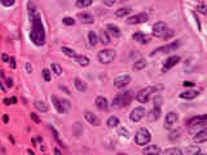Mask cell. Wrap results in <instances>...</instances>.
<instances>
[{
  "label": "cell",
  "instance_id": "obj_21",
  "mask_svg": "<svg viewBox=\"0 0 207 155\" xmlns=\"http://www.w3.org/2000/svg\"><path fill=\"white\" fill-rule=\"evenodd\" d=\"M206 140H207V131H206V129L198 132V133H197V136H194V137H193V141H194L195 143L206 142Z\"/></svg>",
  "mask_w": 207,
  "mask_h": 155
},
{
  "label": "cell",
  "instance_id": "obj_50",
  "mask_svg": "<svg viewBox=\"0 0 207 155\" xmlns=\"http://www.w3.org/2000/svg\"><path fill=\"white\" fill-rule=\"evenodd\" d=\"M183 85H184V87H193L194 83H193V82H184Z\"/></svg>",
  "mask_w": 207,
  "mask_h": 155
},
{
  "label": "cell",
  "instance_id": "obj_51",
  "mask_svg": "<svg viewBox=\"0 0 207 155\" xmlns=\"http://www.w3.org/2000/svg\"><path fill=\"white\" fill-rule=\"evenodd\" d=\"M2 60H3L4 62H9V57H8L7 54H2Z\"/></svg>",
  "mask_w": 207,
  "mask_h": 155
},
{
  "label": "cell",
  "instance_id": "obj_40",
  "mask_svg": "<svg viewBox=\"0 0 207 155\" xmlns=\"http://www.w3.org/2000/svg\"><path fill=\"white\" fill-rule=\"evenodd\" d=\"M62 23L66 25V26H73L75 23V21H74V18H71V17H65L62 19Z\"/></svg>",
  "mask_w": 207,
  "mask_h": 155
},
{
  "label": "cell",
  "instance_id": "obj_31",
  "mask_svg": "<svg viewBox=\"0 0 207 155\" xmlns=\"http://www.w3.org/2000/svg\"><path fill=\"white\" fill-rule=\"evenodd\" d=\"M88 42H89V44L92 47H95L98 43V38H97V35H96L95 31H89L88 32Z\"/></svg>",
  "mask_w": 207,
  "mask_h": 155
},
{
  "label": "cell",
  "instance_id": "obj_26",
  "mask_svg": "<svg viewBox=\"0 0 207 155\" xmlns=\"http://www.w3.org/2000/svg\"><path fill=\"white\" fill-rule=\"evenodd\" d=\"M148 66V62H146V60H139V61H136L135 63H134V66H132V69L135 70V71H140V70H143V69H145V67Z\"/></svg>",
  "mask_w": 207,
  "mask_h": 155
},
{
  "label": "cell",
  "instance_id": "obj_13",
  "mask_svg": "<svg viewBox=\"0 0 207 155\" xmlns=\"http://www.w3.org/2000/svg\"><path fill=\"white\" fill-rule=\"evenodd\" d=\"M84 118H86V120L89 124L95 125V127H98V125L101 124V120L98 119V116H96L95 114H92L91 111H86V112H84Z\"/></svg>",
  "mask_w": 207,
  "mask_h": 155
},
{
  "label": "cell",
  "instance_id": "obj_39",
  "mask_svg": "<svg viewBox=\"0 0 207 155\" xmlns=\"http://www.w3.org/2000/svg\"><path fill=\"white\" fill-rule=\"evenodd\" d=\"M180 134H181V129L172 131V132L170 133V136H168V138H170L171 141H175V140H177L179 137H180Z\"/></svg>",
  "mask_w": 207,
  "mask_h": 155
},
{
  "label": "cell",
  "instance_id": "obj_34",
  "mask_svg": "<svg viewBox=\"0 0 207 155\" xmlns=\"http://www.w3.org/2000/svg\"><path fill=\"white\" fill-rule=\"evenodd\" d=\"M164 155H181L183 151L180 149H176V148H170V149H166L164 151H161Z\"/></svg>",
  "mask_w": 207,
  "mask_h": 155
},
{
  "label": "cell",
  "instance_id": "obj_10",
  "mask_svg": "<svg viewBox=\"0 0 207 155\" xmlns=\"http://www.w3.org/2000/svg\"><path fill=\"white\" fill-rule=\"evenodd\" d=\"M131 83V76L129 75H120L114 79V87L115 88H124L126 85Z\"/></svg>",
  "mask_w": 207,
  "mask_h": 155
},
{
  "label": "cell",
  "instance_id": "obj_12",
  "mask_svg": "<svg viewBox=\"0 0 207 155\" xmlns=\"http://www.w3.org/2000/svg\"><path fill=\"white\" fill-rule=\"evenodd\" d=\"M179 62H180V56H171V57H168L167 60H166V62H164V65H163L162 71L166 72L167 70H170V69H172L174 66H176Z\"/></svg>",
  "mask_w": 207,
  "mask_h": 155
},
{
  "label": "cell",
  "instance_id": "obj_52",
  "mask_svg": "<svg viewBox=\"0 0 207 155\" xmlns=\"http://www.w3.org/2000/svg\"><path fill=\"white\" fill-rule=\"evenodd\" d=\"M7 87H13V80L12 79H7Z\"/></svg>",
  "mask_w": 207,
  "mask_h": 155
},
{
  "label": "cell",
  "instance_id": "obj_35",
  "mask_svg": "<svg viewBox=\"0 0 207 155\" xmlns=\"http://www.w3.org/2000/svg\"><path fill=\"white\" fill-rule=\"evenodd\" d=\"M100 42L102 44H105V45L110 43V36H109V32L108 31H101V34H100Z\"/></svg>",
  "mask_w": 207,
  "mask_h": 155
},
{
  "label": "cell",
  "instance_id": "obj_33",
  "mask_svg": "<svg viewBox=\"0 0 207 155\" xmlns=\"http://www.w3.org/2000/svg\"><path fill=\"white\" fill-rule=\"evenodd\" d=\"M61 52H62L65 56L70 57V58H75V57H77V53H75V51L71 49V48H68V47H62V48H61Z\"/></svg>",
  "mask_w": 207,
  "mask_h": 155
},
{
  "label": "cell",
  "instance_id": "obj_44",
  "mask_svg": "<svg viewBox=\"0 0 207 155\" xmlns=\"http://www.w3.org/2000/svg\"><path fill=\"white\" fill-rule=\"evenodd\" d=\"M0 2H2L4 7H12L16 3V0H0Z\"/></svg>",
  "mask_w": 207,
  "mask_h": 155
},
{
  "label": "cell",
  "instance_id": "obj_49",
  "mask_svg": "<svg viewBox=\"0 0 207 155\" xmlns=\"http://www.w3.org/2000/svg\"><path fill=\"white\" fill-rule=\"evenodd\" d=\"M26 71L27 72H31L33 71V67H31V65L29 62H26Z\"/></svg>",
  "mask_w": 207,
  "mask_h": 155
},
{
  "label": "cell",
  "instance_id": "obj_6",
  "mask_svg": "<svg viewBox=\"0 0 207 155\" xmlns=\"http://www.w3.org/2000/svg\"><path fill=\"white\" fill-rule=\"evenodd\" d=\"M180 47V42L176 40V42H172L171 44H167V45H163V47H159V48H155V49L150 53V56H154L157 53H163V52H172L175 49Z\"/></svg>",
  "mask_w": 207,
  "mask_h": 155
},
{
  "label": "cell",
  "instance_id": "obj_43",
  "mask_svg": "<svg viewBox=\"0 0 207 155\" xmlns=\"http://www.w3.org/2000/svg\"><path fill=\"white\" fill-rule=\"evenodd\" d=\"M161 105H162V97H161V96H155V98H154V106H155V108H161Z\"/></svg>",
  "mask_w": 207,
  "mask_h": 155
},
{
  "label": "cell",
  "instance_id": "obj_24",
  "mask_svg": "<svg viewBox=\"0 0 207 155\" xmlns=\"http://www.w3.org/2000/svg\"><path fill=\"white\" fill-rule=\"evenodd\" d=\"M74 85H75V88H77L79 92L87 91V84L84 83L83 80H80L79 78H75V79H74Z\"/></svg>",
  "mask_w": 207,
  "mask_h": 155
},
{
  "label": "cell",
  "instance_id": "obj_47",
  "mask_svg": "<svg viewBox=\"0 0 207 155\" xmlns=\"http://www.w3.org/2000/svg\"><path fill=\"white\" fill-rule=\"evenodd\" d=\"M104 2V4H106L108 7H113L114 5V3H115V0H102Z\"/></svg>",
  "mask_w": 207,
  "mask_h": 155
},
{
  "label": "cell",
  "instance_id": "obj_28",
  "mask_svg": "<svg viewBox=\"0 0 207 155\" xmlns=\"http://www.w3.org/2000/svg\"><path fill=\"white\" fill-rule=\"evenodd\" d=\"M159 116H161V108H153V110L150 111L149 114V119L150 120H158L159 119Z\"/></svg>",
  "mask_w": 207,
  "mask_h": 155
},
{
  "label": "cell",
  "instance_id": "obj_37",
  "mask_svg": "<svg viewBox=\"0 0 207 155\" xmlns=\"http://www.w3.org/2000/svg\"><path fill=\"white\" fill-rule=\"evenodd\" d=\"M27 9H29V16H34V14L38 13V8H36L34 2H29V4H27Z\"/></svg>",
  "mask_w": 207,
  "mask_h": 155
},
{
  "label": "cell",
  "instance_id": "obj_30",
  "mask_svg": "<svg viewBox=\"0 0 207 155\" xmlns=\"http://www.w3.org/2000/svg\"><path fill=\"white\" fill-rule=\"evenodd\" d=\"M204 122H207V116H206V115H201V116H194V118L189 119L188 124L192 125V124H197V123H204Z\"/></svg>",
  "mask_w": 207,
  "mask_h": 155
},
{
  "label": "cell",
  "instance_id": "obj_15",
  "mask_svg": "<svg viewBox=\"0 0 207 155\" xmlns=\"http://www.w3.org/2000/svg\"><path fill=\"white\" fill-rule=\"evenodd\" d=\"M132 39H134L135 42L140 43V44H146V43L150 42V36H148V35H145V34H143V32H136V34H134V35H132Z\"/></svg>",
  "mask_w": 207,
  "mask_h": 155
},
{
  "label": "cell",
  "instance_id": "obj_29",
  "mask_svg": "<svg viewBox=\"0 0 207 155\" xmlns=\"http://www.w3.org/2000/svg\"><path fill=\"white\" fill-rule=\"evenodd\" d=\"M131 11H132V9L128 8V7L119 8L118 11H115V16H117V17H119V18H122V17H126L127 14H129V13H131Z\"/></svg>",
  "mask_w": 207,
  "mask_h": 155
},
{
  "label": "cell",
  "instance_id": "obj_32",
  "mask_svg": "<svg viewBox=\"0 0 207 155\" xmlns=\"http://www.w3.org/2000/svg\"><path fill=\"white\" fill-rule=\"evenodd\" d=\"M106 124H108L109 128H115L119 125V119L117 118V116H110V118L108 119V122H106Z\"/></svg>",
  "mask_w": 207,
  "mask_h": 155
},
{
  "label": "cell",
  "instance_id": "obj_54",
  "mask_svg": "<svg viewBox=\"0 0 207 155\" xmlns=\"http://www.w3.org/2000/svg\"><path fill=\"white\" fill-rule=\"evenodd\" d=\"M9 62H11L12 67H13V69H14V67H16V62H14V58H13V57H12V58H9Z\"/></svg>",
  "mask_w": 207,
  "mask_h": 155
},
{
  "label": "cell",
  "instance_id": "obj_9",
  "mask_svg": "<svg viewBox=\"0 0 207 155\" xmlns=\"http://www.w3.org/2000/svg\"><path fill=\"white\" fill-rule=\"evenodd\" d=\"M149 19V16L146 13H140L136 16H132L127 19V23L128 25H139V23H144Z\"/></svg>",
  "mask_w": 207,
  "mask_h": 155
},
{
  "label": "cell",
  "instance_id": "obj_56",
  "mask_svg": "<svg viewBox=\"0 0 207 155\" xmlns=\"http://www.w3.org/2000/svg\"><path fill=\"white\" fill-rule=\"evenodd\" d=\"M11 101H12V103H16V102H17V98H16V97H12Z\"/></svg>",
  "mask_w": 207,
  "mask_h": 155
},
{
  "label": "cell",
  "instance_id": "obj_45",
  "mask_svg": "<svg viewBox=\"0 0 207 155\" xmlns=\"http://www.w3.org/2000/svg\"><path fill=\"white\" fill-rule=\"evenodd\" d=\"M197 11H198L199 13H202V14H206V7H204V4H201V5L197 7Z\"/></svg>",
  "mask_w": 207,
  "mask_h": 155
},
{
  "label": "cell",
  "instance_id": "obj_57",
  "mask_svg": "<svg viewBox=\"0 0 207 155\" xmlns=\"http://www.w3.org/2000/svg\"><path fill=\"white\" fill-rule=\"evenodd\" d=\"M3 120H4V122H5V123H7V122H8V116H7V115H4V118H3Z\"/></svg>",
  "mask_w": 207,
  "mask_h": 155
},
{
  "label": "cell",
  "instance_id": "obj_7",
  "mask_svg": "<svg viewBox=\"0 0 207 155\" xmlns=\"http://www.w3.org/2000/svg\"><path fill=\"white\" fill-rule=\"evenodd\" d=\"M145 114H146V111H145L144 108H135L129 114V119L132 120L134 123H137V122H140L141 119L144 118Z\"/></svg>",
  "mask_w": 207,
  "mask_h": 155
},
{
  "label": "cell",
  "instance_id": "obj_11",
  "mask_svg": "<svg viewBox=\"0 0 207 155\" xmlns=\"http://www.w3.org/2000/svg\"><path fill=\"white\" fill-rule=\"evenodd\" d=\"M177 119H179L177 114L174 112V111H170V112H168V114L166 115V119H164V128H166V129L172 128V127H174V124H176Z\"/></svg>",
  "mask_w": 207,
  "mask_h": 155
},
{
  "label": "cell",
  "instance_id": "obj_16",
  "mask_svg": "<svg viewBox=\"0 0 207 155\" xmlns=\"http://www.w3.org/2000/svg\"><path fill=\"white\" fill-rule=\"evenodd\" d=\"M206 125H207V122H204V123L192 124V125H189V133H190V134H197L198 132L206 129Z\"/></svg>",
  "mask_w": 207,
  "mask_h": 155
},
{
  "label": "cell",
  "instance_id": "obj_48",
  "mask_svg": "<svg viewBox=\"0 0 207 155\" xmlns=\"http://www.w3.org/2000/svg\"><path fill=\"white\" fill-rule=\"evenodd\" d=\"M30 118L35 122V123H40V120H39V118H38V116H36V114H34V112H31L30 114Z\"/></svg>",
  "mask_w": 207,
  "mask_h": 155
},
{
  "label": "cell",
  "instance_id": "obj_8",
  "mask_svg": "<svg viewBox=\"0 0 207 155\" xmlns=\"http://www.w3.org/2000/svg\"><path fill=\"white\" fill-rule=\"evenodd\" d=\"M167 31V25L163 21H159L153 26V35L157 38H162Z\"/></svg>",
  "mask_w": 207,
  "mask_h": 155
},
{
  "label": "cell",
  "instance_id": "obj_17",
  "mask_svg": "<svg viewBox=\"0 0 207 155\" xmlns=\"http://www.w3.org/2000/svg\"><path fill=\"white\" fill-rule=\"evenodd\" d=\"M51 100H52V103H53V106H54L56 109H57V111H58V112H61V114L66 112V110H65L63 105H62V100L57 98V97H56V96H52V97H51Z\"/></svg>",
  "mask_w": 207,
  "mask_h": 155
},
{
  "label": "cell",
  "instance_id": "obj_19",
  "mask_svg": "<svg viewBox=\"0 0 207 155\" xmlns=\"http://www.w3.org/2000/svg\"><path fill=\"white\" fill-rule=\"evenodd\" d=\"M198 91H195V89H190V91H186V92H183L181 94H180V98H183V100H193V98H195L197 96H198Z\"/></svg>",
  "mask_w": 207,
  "mask_h": 155
},
{
  "label": "cell",
  "instance_id": "obj_27",
  "mask_svg": "<svg viewBox=\"0 0 207 155\" xmlns=\"http://www.w3.org/2000/svg\"><path fill=\"white\" fill-rule=\"evenodd\" d=\"M75 61H77L78 65L82 66V67H86V66L89 65V58L86 57V56H78L77 54V57H75Z\"/></svg>",
  "mask_w": 207,
  "mask_h": 155
},
{
  "label": "cell",
  "instance_id": "obj_53",
  "mask_svg": "<svg viewBox=\"0 0 207 155\" xmlns=\"http://www.w3.org/2000/svg\"><path fill=\"white\" fill-rule=\"evenodd\" d=\"M60 88H61V89H63V91L66 92L68 94H71V93H70V91H69V89H68V88H66V87H65V85H60Z\"/></svg>",
  "mask_w": 207,
  "mask_h": 155
},
{
  "label": "cell",
  "instance_id": "obj_46",
  "mask_svg": "<svg viewBox=\"0 0 207 155\" xmlns=\"http://www.w3.org/2000/svg\"><path fill=\"white\" fill-rule=\"evenodd\" d=\"M62 105H63V108H65V110L66 111H69V109H70V102L68 101V100H62Z\"/></svg>",
  "mask_w": 207,
  "mask_h": 155
},
{
  "label": "cell",
  "instance_id": "obj_18",
  "mask_svg": "<svg viewBox=\"0 0 207 155\" xmlns=\"http://www.w3.org/2000/svg\"><path fill=\"white\" fill-rule=\"evenodd\" d=\"M78 18L80 19L82 23L91 25V23L95 22V18H93V16L89 14V13H79V14H78Z\"/></svg>",
  "mask_w": 207,
  "mask_h": 155
},
{
  "label": "cell",
  "instance_id": "obj_3",
  "mask_svg": "<svg viewBox=\"0 0 207 155\" xmlns=\"http://www.w3.org/2000/svg\"><path fill=\"white\" fill-rule=\"evenodd\" d=\"M152 140V134L146 128H140L135 134V142L139 146H145Z\"/></svg>",
  "mask_w": 207,
  "mask_h": 155
},
{
  "label": "cell",
  "instance_id": "obj_25",
  "mask_svg": "<svg viewBox=\"0 0 207 155\" xmlns=\"http://www.w3.org/2000/svg\"><path fill=\"white\" fill-rule=\"evenodd\" d=\"M144 154H161V149H159L157 145H149L143 150Z\"/></svg>",
  "mask_w": 207,
  "mask_h": 155
},
{
  "label": "cell",
  "instance_id": "obj_41",
  "mask_svg": "<svg viewBox=\"0 0 207 155\" xmlns=\"http://www.w3.org/2000/svg\"><path fill=\"white\" fill-rule=\"evenodd\" d=\"M43 78H44V80H45V82H51V79H52L51 71H49V70H47V69H44V70H43Z\"/></svg>",
  "mask_w": 207,
  "mask_h": 155
},
{
  "label": "cell",
  "instance_id": "obj_55",
  "mask_svg": "<svg viewBox=\"0 0 207 155\" xmlns=\"http://www.w3.org/2000/svg\"><path fill=\"white\" fill-rule=\"evenodd\" d=\"M11 102H12V101H11V100H8V98L4 100V103H5V105H11Z\"/></svg>",
  "mask_w": 207,
  "mask_h": 155
},
{
  "label": "cell",
  "instance_id": "obj_36",
  "mask_svg": "<svg viewBox=\"0 0 207 155\" xmlns=\"http://www.w3.org/2000/svg\"><path fill=\"white\" fill-rule=\"evenodd\" d=\"M93 3V0H77V7L78 8H88Z\"/></svg>",
  "mask_w": 207,
  "mask_h": 155
},
{
  "label": "cell",
  "instance_id": "obj_1",
  "mask_svg": "<svg viewBox=\"0 0 207 155\" xmlns=\"http://www.w3.org/2000/svg\"><path fill=\"white\" fill-rule=\"evenodd\" d=\"M30 21H31L30 39L35 45L40 47L45 43V31H44V25L42 21V17L39 13H36L34 16H30Z\"/></svg>",
  "mask_w": 207,
  "mask_h": 155
},
{
  "label": "cell",
  "instance_id": "obj_5",
  "mask_svg": "<svg viewBox=\"0 0 207 155\" xmlns=\"http://www.w3.org/2000/svg\"><path fill=\"white\" fill-rule=\"evenodd\" d=\"M117 53L114 49H102L97 53V58L101 63H110L114 61Z\"/></svg>",
  "mask_w": 207,
  "mask_h": 155
},
{
  "label": "cell",
  "instance_id": "obj_38",
  "mask_svg": "<svg viewBox=\"0 0 207 155\" xmlns=\"http://www.w3.org/2000/svg\"><path fill=\"white\" fill-rule=\"evenodd\" d=\"M51 69H52V71L57 75V76H60L62 74V69H61V66L58 63H52L51 65Z\"/></svg>",
  "mask_w": 207,
  "mask_h": 155
},
{
  "label": "cell",
  "instance_id": "obj_20",
  "mask_svg": "<svg viewBox=\"0 0 207 155\" xmlns=\"http://www.w3.org/2000/svg\"><path fill=\"white\" fill-rule=\"evenodd\" d=\"M106 30H108V32H110L114 38H119L120 35H122V31H120V28L118 27V26H115V25H111V23H109L108 26H106Z\"/></svg>",
  "mask_w": 207,
  "mask_h": 155
},
{
  "label": "cell",
  "instance_id": "obj_2",
  "mask_svg": "<svg viewBox=\"0 0 207 155\" xmlns=\"http://www.w3.org/2000/svg\"><path fill=\"white\" fill-rule=\"evenodd\" d=\"M132 98V92L131 91H126V92H122L118 93L114 98H113L111 102V108L113 109H122L123 106H127Z\"/></svg>",
  "mask_w": 207,
  "mask_h": 155
},
{
  "label": "cell",
  "instance_id": "obj_42",
  "mask_svg": "<svg viewBox=\"0 0 207 155\" xmlns=\"http://www.w3.org/2000/svg\"><path fill=\"white\" fill-rule=\"evenodd\" d=\"M118 134L120 136V137H126V138H127L128 136H129V134H128V131H127L126 128H119V131H118Z\"/></svg>",
  "mask_w": 207,
  "mask_h": 155
},
{
  "label": "cell",
  "instance_id": "obj_4",
  "mask_svg": "<svg viewBox=\"0 0 207 155\" xmlns=\"http://www.w3.org/2000/svg\"><path fill=\"white\" fill-rule=\"evenodd\" d=\"M158 89H161V87H146V88L141 89L137 94H136V100L140 102V103H146L150 98L152 93L157 92Z\"/></svg>",
  "mask_w": 207,
  "mask_h": 155
},
{
  "label": "cell",
  "instance_id": "obj_14",
  "mask_svg": "<svg viewBox=\"0 0 207 155\" xmlns=\"http://www.w3.org/2000/svg\"><path fill=\"white\" fill-rule=\"evenodd\" d=\"M95 103H96V106H97V109L101 110V111H105V110H108V108H109L108 100L105 98V97H102V96H98V97H97L96 101H95Z\"/></svg>",
  "mask_w": 207,
  "mask_h": 155
},
{
  "label": "cell",
  "instance_id": "obj_23",
  "mask_svg": "<svg viewBox=\"0 0 207 155\" xmlns=\"http://www.w3.org/2000/svg\"><path fill=\"white\" fill-rule=\"evenodd\" d=\"M34 106H35V109L38 111H40V112H47L48 111V105H47L44 101H40V100H36L34 102Z\"/></svg>",
  "mask_w": 207,
  "mask_h": 155
},
{
  "label": "cell",
  "instance_id": "obj_22",
  "mask_svg": "<svg viewBox=\"0 0 207 155\" xmlns=\"http://www.w3.org/2000/svg\"><path fill=\"white\" fill-rule=\"evenodd\" d=\"M181 151H183V154H186V155H197V154H199L201 150L197 145H192V146H188Z\"/></svg>",
  "mask_w": 207,
  "mask_h": 155
}]
</instances>
